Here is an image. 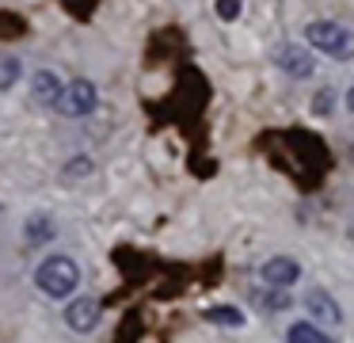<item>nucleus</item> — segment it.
Wrapping results in <instances>:
<instances>
[{
    "label": "nucleus",
    "mask_w": 354,
    "mask_h": 343,
    "mask_svg": "<svg viewBox=\"0 0 354 343\" xmlns=\"http://www.w3.org/2000/svg\"><path fill=\"white\" fill-rule=\"evenodd\" d=\"M19 76H24V61L16 58V53L0 50V91H8L19 84Z\"/></svg>",
    "instance_id": "9b49d317"
},
{
    "label": "nucleus",
    "mask_w": 354,
    "mask_h": 343,
    "mask_svg": "<svg viewBox=\"0 0 354 343\" xmlns=\"http://www.w3.org/2000/svg\"><path fill=\"white\" fill-rule=\"evenodd\" d=\"M286 343H335L331 335H324L316 324H308V320H297V324H290V332H286Z\"/></svg>",
    "instance_id": "f8f14e48"
},
{
    "label": "nucleus",
    "mask_w": 354,
    "mask_h": 343,
    "mask_svg": "<svg viewBox=\"0 0 354 343\" xmlns=\"http://www.w3.org/2000/svg\"><path fill=\"white\" fill-rule=\"evenodd\" d=\"M54 233H57V225H54L50 213H35V218H27V225H24V236L31 244H46Z\"/></svg>",
    "instance_id": "9d476101"
},
{
    "label": "nucleus",
    "mask_w": 354,
    "mask_h": 343,
    "mask_svg": "<svg viewBox=\"0 0 354 343\" xmlns=\"http://www.w3.org/2000/svg\"><path fill=\"white\" fill-rule=\"evenodd\" d=\"M95 107H100V88H95L92 80H84V76H77V80L65 84V91H62L54 111L65 114V118H88Z\"/></svg>",
    "instance_id": "7ed1b4c3"
},
{
    "label": "nucleus",
    "mask_w": 354,
    "mask_h": 343,
    "mask_svg": "<svg viewBox=\"0 0 354 343\" xmlns=\"http://www.w3.org/2000/svg\"><path fill=\"white\" fill-rule=\"evenodd\" d=\"M305 309L313 313L320 324H331V328L343 324V309H339V301L324 286H316V290H308V294H305Z\"/></svg>",
    "instance_id": "6e6552de"
},
{
    "label": "nucleus",
    "mask_w": 354,
    "mask_h": 343,
    "mask_svg": "<svg viewBox=\"0 0 354 343\" xmlns=\"http://www.w3.org/2000/svg\"><path fill=\"white\" fill-rule=\"evenodd\" d=\"M346 107H351V114H354V88L346 91Z\"/></svg>",
    "instance_id": "f3484780"
},
{
    "label": "nucleus",
    "mask_w": 354,
    "mask_h": 343,
    "mask_svg": "<svg viewBox=\"0 0 354 343\" xmlns=\"http://www.w3.org/2000/svg\"><path fill=\"white\" fill-rule=\"evenodd\" d=\"M80 286V263L65 252H50L39 267H35V290L54 301H69Z\"/></svg>",
    "instance_id": "f257e3e1"
},
{
    "label": "nucleus",
    "mask_w": 354,
    "mask_h": 343,
    "mask_svg": "<svg viewBox=\"0 0 354 343\" xmlns=\"http://www.w3.org/2000/svg\"><path fill=\"white\" fill-rule=\"evenodd\" d=\"M202 317L209 320V324H225V328H244V313L240 309H232V305H214V309H206Z\"/></svg>",
    "instance_id": "ddd939ff"
},
{
    "label": "nucleus",
    "mask_w": 354,
    "mask_h": 343,
    "mask_svg": "<svg viewBox=\"0 0 354 343\" xmlns=\"http://www.w3.org/2000/svg\"><path fill=\"white\" fill-rule=\"evenodd\" d=\"M62 91H65V84H62V76H57L54 69H39V73H31V99L39 107H50V111H54L57 99H62Z\"/></svg>",
    "instance_id": "0eeeda50"
},
{
    "label": "nucleus",
    "mask_w": 354,
    "mask_h": 343,
    "mask_svg": "<svg viewBox=\"0 0 354 343\" xmlns=\"http://www.w3.org/2000/svg\"><path fill=\"white\" fill-rule=\"evenodd\" d=\"M259 279L263 286H274V290H290L293 282L301 279V263L290 256H270L267 263L259 267Z\"/></svg>",
    "instance_id": "423d86ee"
},
{
    "label": "nucleus",
    "mask_w": 354,
    "mask_h": 343,
    "mask_svg": "<svg viewBox=\"0 0 354 343\" xmlns=\"http://www.w3.org/2000/svg\"><path fill=\"white\" fill-rule=\"evenodd\" d=\"M274 69H282L290 80H308L313 69H316V61H313V53H308L301 42H282L274 50Z\"/></svg>",
    "instance_id": "39448f33"
},
{
    "label": "nucleus",
    "mask_w": 354,
    "mask_h": 343,
    "mask_svg": "<svg viewBox=\"0 0 354 343\" xmlns=\"http://www.w3.org/2000/svg\"><path fill=\"white\" fill-rule=\"evenodd\" d=\"M62 317H65V324H69L73 332L88 335V332H95V328H100V320H103V301H100V297H92V294L69 297Z\"/></svg>",
    "instance_id": "20e7f679"
},
{
    "label": "nucleus",
    "mask_w": 354,
    "mask_h": 343,
    "mask_svg": "<svg viewBox=\"0 0 354 343\" xmlns=\"http://www.w3.org/2000/svg\"><path fill=\"white\" fill-rule=\"evenodd\" d=\"M305 38L313 50L328 53L335 61H351L354 58V30L346 23H335V19H313L305 27Z\"/></svg>",
    "instance_id": "f03ea898"
},
{
    "label": "nucleus",
    "mask_w": 354,
    "mask_h": 343,
    "mask_svg": "<svg viewBox=\"0 0 354 343\" xmlns=\"http://www.w3.org/2000/svg\"><path fill=\"white\" fill-rule=\"evenodd\" d=\"M92 168H95V164H92V157H73L69 164L62 168V179H80V175H88Z\"/></svg>",
    "instance_id": "4468645a"
},
{
    "label": "nucleus",
    "mask_w": 354,
    "mask_h": 343,
    "mask_svg": "<svg viewBox=\"0 0 354 343\" xmlns=\"http://www.w3.org/2000/svg\"><path fill=\"white\" fill-rule=\"evenodd\" d=\"M331 99H335V91L331 88H320L313 96V114H331Z\"/></svg>",
    "instance_id": "dca6fc26"
},
{
    "label": "nucleus",
    "mask_w": 354,
    "mask_h": 343,
    "mask_svg": "<svg viewBox=\"0 0 354 343\" xmlns=\"http://www.w3.org/2000/svg\"><path fill=\"white\" fill-rule=\"evenodd\" d=\"M252 301L259 305L263 313H282V309H290V294H286V290H274V286L252 290Z\"/></svg>",
    "instance_id": "1a4fd4ad"
},
{
    "label": "nucleus",
    "mask_w": 354,
    "mask_h": 343,
    "mask_svg": "<svg viewBox=\"0 0 354 343\" xmlns=\"http://www.w3.org/2000/svg\"><path fill=\"white\" fill-rule=\"evenodd\" d=\"M240 12H244V0H217V19L232 23L240 19Z\"/></svg>",
    "instance_id": "2eb2a0df"
}]
</instances>
